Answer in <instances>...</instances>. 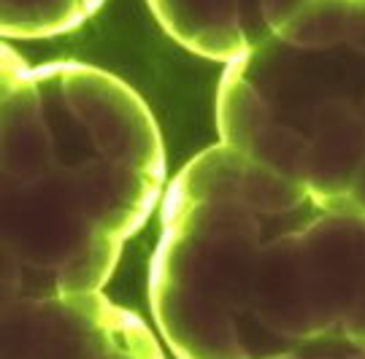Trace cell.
<instances>
[{
	"label": "cell",
	"mask_w": 365,
	"mask_h": 359,
	"mask_svg": "<svg viewBox=\"0 0 365 359\" xmlns=\"http://www.w3.org/2000/svg\"><path fill=\"white\" fill-rule=\"evenodd\" d=\"M3 303L101 292L165 187L141 95L103 68L30 65L3 43Z\"/></svg>",
	"instance_id": "1"
},
{
	"label": "cell",
	"mask_w": 365,
	"mask_h": 359,
	"mask_svg": "<svg viewBox=\"0 0 365 359\" xmlns=\"http://www.w3.org/2000/svg\"><path fill=\"white\" fill-rule=\"evenodd\" d=\"M317 200L300 181L225 143L195 154L160 203L149 303L179 359H274L287 348L257 316L265 246Z\"/></svg>",
	"instance_id": "2"
},
{
	"label": "cell",
	"mask_w": 365,
	"mask_h": 359,
	"mask_svg": "<svg viewBox=\"0 0 365 359\" xmlns=\"http://www.w3.org/2000/svg\"><path fill=\"white\" fill-rule=\"evenodd\" d=\"M217 130L314 194L346 197L365 165V0H312L225 65Z\"/></svg>",
	"instance_id": "3"
},
{
	"label": "cell",
	"mask_w": 365,
	"mask_h": 359,
	"mask_svg": "<svg viewBox=\"0 0 365 359\" xmlns=\"http://www.w3.org/2000/svg\"><path fill=\"white\" fill-rule=\"evenodd\" d=\"M0 359H165L138 313L101 292L3 303Z\"/></svg>",
	"instance_id": "4"
},
{
	"label": "cell",
	"mask_w": 365,
	"mask_h": 359,
	"mask_svg": "<svg viewBox=\"0 0 365 359\" xmlns=\"http://www.w3.org/2000/svg\"><path fill=\"white\" fill-rule=\"evenodd\" d=\"M179 46L230 65L255 51L312 0H146Z\"/></svg>",
	"instance_id": "5"
},
{
	"label": "cell",
	"mask_w": 365,
	"mask_h": 359,
	"mask_svg": "<svg viewBox=\"0 0 365 359\" xmlns=\"http://www.w3.org/2000/svg\"><path fill=\"white\" fill-rule=\"evenodd\" d=\"M103 0H0V33L6 41L52 38L87 22Z\"/></svg>",
	"instance_id": "6"
},
{
	"label": "cell",
	"mask_w": 365,
	"mask_h": 359,
	"mask_svg": "<svg viewBox=\"0 0 365 359\" xmlns=\"http://www.w3.org/2000/svg\"><path fill=\"white\" fill-rule=\"evenodd\" d=\"M274 359H365V351L352 346L344 338H330V340H317V343L289 348Z\"/></svg>",
	"instance_id": "7"
},
{
	"label": "cell",
	"mask_w": 365,
	"mask_h": 359,
	"mask_svg": "<svg viewBox=\"0 0 365 359\" xmlns=\"http://www.w3.org/2000/svg\"><path fill=\"white\" fill-rule=\"evenodd\" d=\"M341 338L365 351V289H363V295H360V300H357V306L352 308V313L344 321Z\"/></svg>",
	"instance_id": "8"
},
{
	"label": "cell",
	"mask_w": 365,
	"mask_h": 359,
	"mask_svg": "<svg viewBox=\"0 0 365 359\" xmlns=\"http://www.w3.org/2000/svg\"><path fill=\"white\" fill-rule=\"evenodd\" d=\"M346 214H354V217H365V165H363V170H360L357 181H354L352 192H349Z\"/></svg>",
	"instance_id": "9"
}]
</instances>
